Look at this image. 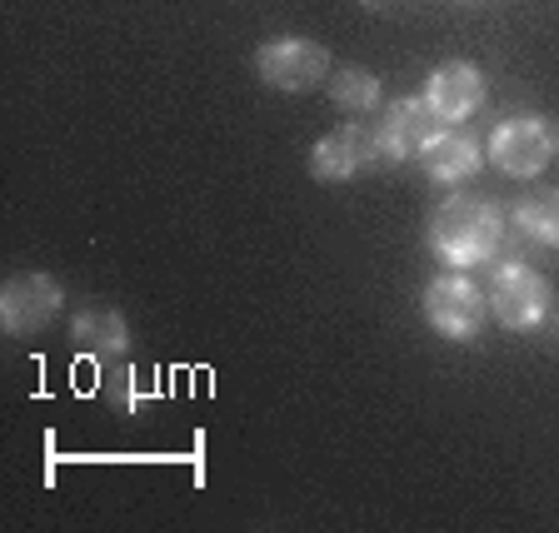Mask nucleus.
<instances>
[{
  "instance_id": "1a4fd4ad",
  "label": "nucleus",
  "mask_w": 559,
  "mask_h": 533,
  "mask_svg": "<svg viewBox=\"0 0 559 533\" xmlns=\"http://www.w3.org/2000/svg\"><path fill=\"white\" fill-rule=\"evenodd\" d=\"M425 100H430V110L440 120H469L485 105V75L469 60H444L425 81Z\"/></svg>"
},
{
  "instance_id": "9d476101",
  "label": "nucleus",
  "mask_w": 559,
  "mask_h": 533,
  "mask_svg": "<svg viewBox=\"0 0 559 533\" xmlns=\"http://www.w3.org/2000/svg\"><path fill=\"white\" fill-rule=\"evenodd\" d=\"M479 140H469L465 130H440V135L419 150V170L430 174L435 185H460V180H469V174L479 170Z\"/></svg>"
},
{
  "instance_id": "f257e3e1",
  "label": "nucleus",
  "mask_w": 559,
  "mask_h": 533,
  "mask_svg": "<svg viewBox=\"0 0 559 533\" xmlns=\"http://www.w3.org/2000/svg\"><path fill=\"white\" fill-rule=\"evenodd\" d=\"M500 240H504V220L489 199L460 195V199H444V205L430 215V250L454 269L495 259Z\"/></svg>"
},
{
  "instance_id": "4468645a",
  "label": "nucleus",
  "mask_w": 559,
  "mask_h": 533,
  "mask_svg": "<svg viewBox=\"0 0 559 533\" xmlns=\"http://www.w3.org/2000/svg\"><path fill=\"white\" fill-rule=\"evenodd\" d=\"M365 5H384V0H365Z\"/></svg>"
},
{
  "instance_id": "9b49d317",
  "label": "nucleus",
  "mask_w": 559,
  "mask_h": 533,
  "mask_svg": "<svg viewBox=\"0 0 559 533\" xmlns=\"http://www.w3.org/2000/svg\"><path fill=\"white\" fill-rule=\"evenodd\" d=\"M70 344L81 349V354H91V360H100V364H116L120 354L130 349L126 314H116V310H81L75 319H70Z\"/></svg>"
},
{
  "instance_id": "f8f14e48",
  "label": "nucleus",
  "mask_w": 559,
  "mask_h": 533,
  "mask_svg": "<svg viewBox=\"0 0 559 533\" xmlns=\"http://www.w3.org/2000/svg\"><path fill=\"white\" fill-rule=\"evenodd\" d=\"M514 220H520V230L530 234V240L559 250V190H535V195H524L520 209H514Z\"/></svg>"
},
{
  "instance_id": "0eeeda50",
  "label": "nucleus",
  "mask_w": 559,
  "mask_h": 533,
  "mask_svg": "<svg viewBox=\"0 0 559 533\" xmlns=\"http://www.w3.org/2000/svg\"><path fill=\"white\" fill-rule=\"evenodd\" d=\"M60 304H66V294L50 275H15L0 290V329L5 335H35L56 319Z\"/></svg>"
},
{
  "instance_id": "6e6552de",
  "label": "nucleus",
  "mask_w": 559,
  "mask_h": 533,
  "mask_svg": "<svg viewBox=\"0 0 559 533\" xmlns=\"http://www.w3.org/2000/svg\"><path fill=\"white\" fill-rule=\"evenodd\" d=\"M380 160V145H374V130L365 125H340L330 130V135L314 140L310 150V174L320 180V185H340V180H355V174L365 170V165Z\"/></svg>"
},
{
  "instance_id": "ddd939ff",
  "label": "nucleus",
  "mask_w": 559,
  "mask_h": 533,
  "mask_svg": "<svg viewBox=\"0 0 559 533\" xmlns=\"http://www.w3.org/2000/svg\"><path fill=\"white\" fill-rule=\"evenodd\" d=\"M330 100L345 110V116H365V110H374L380 105V81H374L370 70H335L330 75Z\"/></svg>"
},
{
  "instance_id": "39448f33",
  "label": "nucleus",
  "mask_w": 559,
  "mask_h": 533,
  "mask_svg": "<svg viewBox=\"0 0 559 533\" xmlns=\"http://www.w3.org/2000/svg\"><path fill=\"white\" fill-rule=\"evenodd\" d=\"M555 155V135L539 116H510L495 135H489V160L510 180H535Z\"/></svg>"
},
{
  "instance_id": "f03ea898",
  "label": "nucleus",
  "mask_w": 559,
  "mask_h": 533,
  "mask_svg": "<svg viewBox=\"0 0 559 533\" xmlns=\"http://www.w3.org/2000/svg\"><path fill=\"white\" fill-rule=\"evenodd\" d=\"M549 279L530 265H500L495 279H489V314L500 319L510 335H524V329H539L549 319Z\"/></svg>"
},
{
  "instance_id": "423d86ee",
  "label": "nucleus",
  "mask_w": 559,
  "mask_h": 533,
  "mask_svg": "<svg viewBox=\"0 0 559 533\" xmlns=\"http://www.w3.org/2000/svg\"><path fill=\"white\" fill-rule=\"evenodd\" d=\"M444 130V120L430 110L425 95H405V100L384 105L380 125H374V145L384 160H419V150Z\"/></svg>"
},
{
  "instance_id": "20e7f679",
  "label": "nucleus",
  "mask_w": 559,
  "mask_h": 533,
  "mask_svg": "<svg viewBox=\"0 0 559 533\" xmlns=\"http://www.w3.org/2000/svg\"><path fill=\"white\" fill-rule=\"evenodd\" d=\"M255 70L270 90H314V85L330 75V56L305 35H280V40H265L255 50Z\"/></svg>"
},
{
  "instance_id": "7ed1b4c3",
  "label": "nucleus",
  "mask_w": 559,
  "mask_h": 533,
  "mask_svg": "<svg viewBox=\"0 0 559 533\" xmlns=\"http://www.w3.org/2000/svg\"><path fill=\"white\" fill-rule=\"evenodd\" d=\"M425 325L450 344H465L485 329V294L469 284L465 275H440L425 284Z\"/></svg>"
}]
</instances>
